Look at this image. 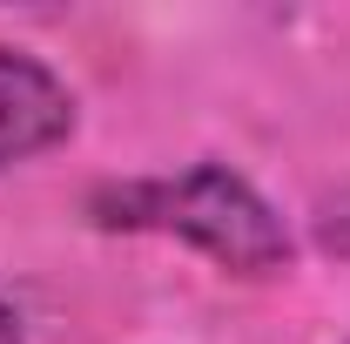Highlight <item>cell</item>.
Listing matches in <instances>:
<instances>
[{"mask_svg":"<svg viewBox=\"0 0 350 344\" xmlns=\"http://www.w3.org/2000/svg\"><path fill=\"white\" fill-rule=\"evenodd\" d=\"M88 216L101 230H142V236H175L189 250L229 270V277H276L290 270L297 243L283 230V216L269 210L250 175L229 162H189L175 175H129V182H101L88 196Z\"/></svg>","mask_w":350,"mask_h":344,"instance_id":"6da1fadb","label":"cell"},{"mask_svg":"<svg viewBox=\"0 0 350 344\" xmlns=\"http://www.w3.org/2000/svg\"><path fill=\"white\" fill-rule=\"evenodd\" d=\"M75 88L41 54L0 41V169H21L75 135Z\"/></svg>","mask_w":350,"mask_h":344,"instance_id":"7a4b0ae2","label":"cell"},{"mask_svg":"<svg viewBox=\"0 0 350 344\" xmlns=\"http://www.w3.org/2000/svg\"><path fill=\"white\" fill-rule=\"evenodd\" d=\"M317 223H323V243H330L337 257H350V182L323 203V216H317Z\"/></svg>","mask_w":350,"mask_h":344,"instance_id":"3957f363","label":"cell"},{"mask_svg":"<svg viewBox=\"0 0 350 344\" xmlns=\"http://www.w3.org/2000/svg\"><path fill=\"white\" fill-rule=\"evenodd\" d=\"M0 344H27V338H21V317H14L7 304H0Z\"/></svg>","mask_w":350,"mask_h":344,"instance_id":"277c9868","label":"cell"}]
</instances>
